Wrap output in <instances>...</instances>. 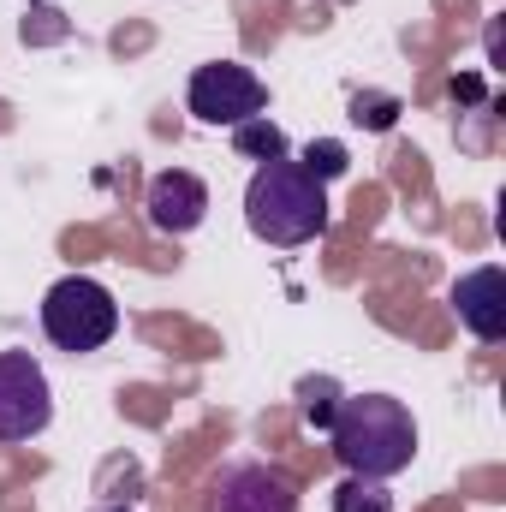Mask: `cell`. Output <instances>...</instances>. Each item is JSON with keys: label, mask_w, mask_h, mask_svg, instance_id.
Here are the masks:
<instances>
[{"label": "cell", "mask_w": 506, "mask_h": 512, "mask_svg": "<svg viewBox=\"0 0 506 512\" xmlns=\"http://www.w3.org/2000/svg\"><path fill=\"white\" fill-rule=\"evenodd\" d=\"M328 441L352 477H376V483L399 477L417 459V423L393 393H346Z\"/></svg>", "instance_id": "6da1fadb"}, {"label": "cell", "mask_w": 506, "mask_h": 512, "mask_svg": "<svg viewBox=\"0 0 506 512\" xmlns=\"http://www.w3.org/2000/svg\"><path fill=\"white\" fill-rule=\"evenodd\" d=\"M245 221L262 245H310L328 233V191L298 161H262L245 185Z\"/></svg>", "instance_id": "7a4b0ae2"}, {"label": "cell", "mask_w": 506, "mask_h": 512, "mask_svg": "<svg viewBox=\"0 0 506 512\" xmlns=\"http://www.w3.org/2000/svg\"><path fill=\"white\" fill-rule=\"evenodd\" d=\"M114 328H120V304H114V292L102 280L66 274V280L48 286V298H42V334L60 352H72V358L78 352H96V346L114 340Z\"/></svg>", "instance_id": "3957f363"}, {"label": "cell", "mask_w": 506, "mask_h": 512, "mask_svg": "<svg viewBox=\"0 0 506 512\" xmlns=\"http://www.w3.org/2000/svg\"><path fill=\"white\" fill-rule=\"evenodd\" d=\"M185 102H191V114L203 126H245V120H256L268 108V84L239 60H209V66L191 72Z\"/></svg>", "instance_id": "277c9868"}, {"label": "cell", "mask_w": 506, "mask_h": 512, "mask_svg": "<svg viewBox=\"0 0 506 512\" xmlns=\"http://www.w3.org/2000/svg\"><path fill=\"white\" fill-rule=\"evenodd\" d=\"M54 417V387L30 352H0V441H30Z\"/></svg>", "instance_id": "5b68a950"}, {"label": "cell", "mask_w": 506, "mask_h": 512, "mask_svg": "<svg viewBox=\"0 0 506 512\" xmlns=\"http://www.w3.org/2000/svg\"><path fill=\"white\" fill-rule=\"evenodd\" d=\"M209 512H298V483L268 459H233L209 489Z\"/></svg>", "instance_id": "8992f818"}, {"label": "cell", "mask_w": 506, "mask_h": 512, "mask_svg": "<svg viewBox=\"0 0 506 512\" xmlns=\"http://www.w3.org/2000/svg\"><path fill=\"white\" fill-rule=\"evenodd\" d=\"M143 209H149V227L155 233H197L203 227V215H209V185L197 179V173H185V167H161L155 179H149V191H143Z\"/></svg>", "instance_id": "52a82bcc"}, {"label": "cell", "mask_w": 506, "mask_h": 512, "mask_svg": "<svg viewBox=\"0 0 506 512\" xmlns=\"http://www.w3.org/2000/svg\"><path fill=\"white\" fill-rule=\"evenodd\" d=\"M453 310H459V322H465L477 340H489V346L506 340V274L495 262L459 274V280H453Z\"/></svg>", "instance_id": "ba28073f"}, {"label": "cell", "mask_w": 506, "mask_h": 512, "mask_svg": "<svg viewBox=\"0 0 506 512\" xmlns=\"http://www.w3.org/2000/svg\"><path fill=\"white\" fill-rule=\"evenodd\" d=\"M233 149L251 155V161H286V131L274 126L268 114H256L245 126H233Z\"/></svg>", "instance_id": "9c48e42d"}, {"label": "cell", "mask_w": 506, "mask_h": 512, "mask_svg": "<svg viewBox=\"0 0 506 512\" xmlns=\"http://www.w3.org/2000/svg\"><path fill=\"white\" fill-rule=\"evenodd\" d=\"M334 512H393V495L376 477H352L346 471V483L334 489Z\"/></svg>", "instance_id": "30bf717a"}, {"label": "cell", "mask_w": 506, "mask_h": 512, "mask_svg": "<svg viewBox=\"0 0 506 512\" xmlns=\"http://www.w3.org/2000/svg\"><path fill=\"white\" fill-rule=\"evenodd\" d=\"M298 167H304V173H310L316 185H328V179H340V173L352 167V155H346V143H340V137H310V143H304V161H298Z\"/></svg>", "instance_id": "8fae6325"}, {"label": "cell", "mask_w": 506, "mask_h": 512, "mask_svg": "<svg viewBox=\"0 0 506 512\" xmlns=\"http://www.w3.org/2000/svg\"><path fill=\"white\" fill-rule=\"evenodd\" d=\"M298 393H304V423H310L316 435H328V429H334V411H340V399H346L340 382H334V376H316V382H304Z\"/></svg>", "instance_id": "7c38bea8"}, {"label": "cell", "mask_w": 506, "mask_h": 512, "mask_svg": "<svg viewBox=\"0 0 506 512\" xmlns=\"http://www.w3.org/2000/svg\"><path fill=\"white\" fill-rule=\"evenodd\" d=\"M393 120H399V96H387V90H358L352 96V126L393 131Z\"/></svg>", "instance_id": "4fadbf2b"}, {"label": "cell", "mask_w": 506, "mask_h": 512, "mask_svg": "<svg viewBox=\"0 0 506 512\" xmlns=\"http://www.w3.org/2000/svg\"><path fill=\"white\" fill-rule=\"evenodd\" d=\"M96 512H131V507H96Z\"/></svg>", "instance_id": "5bb4252c"}]
</instances>
